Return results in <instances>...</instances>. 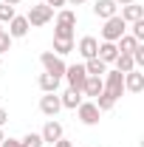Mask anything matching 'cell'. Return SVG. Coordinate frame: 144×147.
I'll return each instance as SVG.
<instances>
[{"label": "cell", "instance_id": "cell-1", "mask_svg": "<svg viewBox=\"0 0 144 147\" xmlns=\"http://www.w3.org/2000/svg\"><path fill=\"white\" fill-rule=\"evenodd\" d=\"M102 82H105V91L102 93H108L110 99H122V93H124V74H119V71H110L108 68V74L102 76Z\"/></svg>", "mask_w": 144, "mask_h": 147}, {"label": "cell", "instance_id": "cell-2", "mask_svg": "<svg viewBox=\"0 0 144 147\" xmlns=\"http://www.w3.org/2000/svg\"><path fill=\"white\" fill-rule=\"evenodd\" d=\"M124 31H127V23L119 17V14H113V17H108L105 26H102V42H116Z\"/></svg>", "mask_w": 144, "mask_h": 147}, {"label": "cell", "instance_id": "cell-3", "mask_svg": "<svg viewBox=\"0 0 144 147\" xmlns=\"http://www.w3.org/2000/svg\"><path fill=\"white\" fill-rule=\"evenodd\" d=\"M26 20H28V26H31V28H40V26H45V23H51V20H54V9H51V6H45V3H37V6L28 9Z\"/></svg>", "mask_w": 144, "mask_h": 147}, {"label": "cell", "instance_id": "cell-4", "mask_svg": "<svg viewBox=\"0 0 144 147\" xmlns=\"http://www.w3.org/2000/svg\"><path fill=\"white\" fill-rule=\"evenodd\" d=\"M40 62H42L45 74H54V76H59V79L65 76V68H68V65H65V59H62L59 54H54V51H42V54H40Z\"/></svg>", "mask_w": 144, "mask_h": 147}, {"label": "cell", "instance_id": "cell-5", "mask_svg": "<svg viewBox=\"0 0 144 147\" xmlns=\"http://www.w3.org/2000/svg\"><path fill=\"white\" fill-rule=\"evenodd\" d=\"M76 116H79V122L82 125H88V127H93V125H99V119H102V113H99V108L93 105V99H82V105L76 108Z\"/></svg>", "mask_w": 144, "mask_h": 147}, {"label": "cell", "instance_id": "cell-6", "mask_svg": "<svg viewBox=\"0 0 144 147\" xmlns=\"http://www.w3.org/2000/svg\"><path fill=\"white\" fill-rule=\"evenodd\" d=\"M65 79H68V88L82 91V85H85V79H88L85 65H68V68H65Z\"/></svg>", "mask_w": 144, "mask_h": 147}, {"label": "cell", "instance_id": "cell-7", "mask_svg": "<svg viewBox=\"0 0 144 147\" xmlns=\"http://www.w3.org/2000/svg\"><path fill=\"white\" fill-rule=\"evenodd\" d=\"M62 133H65V130H62V125H59L57 119H48V122H45V127L40 130V136H42V142H45V144L59 142V139H62Z\"/></svg>", "mask_w": 144, "mask_h": 147}, {"label": "cell", "instance_id": "cell-8", "mask_svg": "<svg viewBox=\"0 0 144 147\" xmlns=\"http://www.w3.org/2000/svg\"><path fill=\"white\" fill-rule=\"evenodd\" d=\"M40 110H42L48 119H57V113L62 110V102H59V96H57V93H45V96L40 99Z\"/></svg>", "mask_w": 144, "mask_h": 147}, {"label": "cell", "instance_id": "cell-9", "mask_svg": "<svg viewBox=\"0 0 144 147\" xmlns=\"http://www.w3.org/2000/svg\"><path fill=\"white\" fill-rule=\"evenodd\" d=\"M28 28H31V26H28V20L20 17V14H14V17L9 20V31H6V34L11 37V40H20V37L28 34Z\"/></svg>", "mask_w": 144, "mask_h": 147}, {"label": "cell", "instance_id": "cell-10", "mask_svg": "<svg viewBox=\"0 0 144 147\" xmlns=\"http://www.w3.org/2000/svg\"><path fill=\"white\" fill-rule=\"evenodd\" d=\"M93 14L99 20H108L113 14H119V6H116V0H96L93 3Z\"/></svg>", "mask_w": 144, "mask_h": 147}, {"label": "cell", "instance_id": "cell-11", "mask_svg": "<svg viewBox=\"0 0 144 147\" xmlns=\"http://www.w3.org/2000/svg\"><path fill=\"white\" fill-rule=\"evenodd\" d=\"M124 91H130V93H141L144 91V74L139 68H133L130 74H124Z\"/></svg>", "mask_w": 144, "mask_h": 147}, {"label": "cell", "instance_id": "cell-12", "mask_svg": "<svg viewBox=\"0 0 144 147\" xmlns=\"http://www.w3.org/2000/svg\"><path fill=\"white\" fill-rule=\"evenodd\" d=\"M76 51L85 57V59H93L96 51H99V40H96V37H90V34L82 37V40H79V45H76Z\"/></svg>", "mask_w": 144, "mask_h": 147}, {"label": "cell", "instance_id": "cell-13", "mask_svg": "<svg viewBox=\"0 0 144 147\" xmlns=\"http://www.w3.org/2000/svg\"><path fill=\"white\" fill-rule=\"evenodd\" d=\"M96 57H99L105 65H113V62H116V57H119L116 42H99V51H96Z\"/></svg>", "mask_w": 144, "mask_h": 147}, {"label": "cell", "instance_id": "cell-14", "mask_svg": "<svg viewBox=\"0 0 144 147\" xmlns=\"http://www.w3.org/2000/svg\"><path fill=\"white\" fill-rule=\"evenodd\" d=\"M119 17L124 20V23L144 20V6H139V3H127V6H122V14H119Z\"/></svg>", "mask_w": 144, "mask_h": 147}, {"label": "cell", "instance_id": "cell-15", "mask_svg": "<svg viewBox=\"0 0 144 147\" xmlns=\"http://www.w3.org/2000/svg\"><path fill=\"white\" fill-rule=\"evenodd\" d=\"M105 91V82H102V76H88L85 79V85H82V96H99V93Z\"/></svg>", "mask_w": 144, "mask_h": 147}, {"label": "cell", "instance_id": "cell-16", "mask_svg": "<svg viewBox=\"0 0 144 147\" xmlns=\"http://www.w3.org/2000/svg\"><path fill=\"white\" fill-rule=\"evenodd\" d=\"M82 91H73V88H68V91L59 96V102H62V108H68V110H76L79 105H82Z\"/></svg>", "mask_w": 144, "mask_h": 147}, {"label": "cell", "instance_id": "cell-17", "mask_svg": "<svg viewBox=\"0 0 144 147\" xmlns=\"http://www.w3.org/2000/svg\"><path fill=\"white\" fill-rule=\"evenodd\" d=\"M37 85H40L42 93H57V88H59V76H54V74H40Z\"/></svg>", "mask_w": 144, "mask_h": 147}, {"label": "cell", "instance_id": "cell-18", "mask_svg": "<svg viewBox=\"0 0 144 147\" xmlns=\"http://www.w3.org/2000/svg\"><path fill=\"white\" fill-rule=\"evenodd\" d=\"M85 74H88V76H105V74H108V65H105L99 57L85 59Z\"/></svg>", "mask_w": 144, "mask_h": 147}, {"label": "cell", "instance_id": "cell-19", "mask_svg": "<svg viewBox=\"0 0 144 147\" xmlns=\"http://www.w3.org/2000/svg\"><path fill=\"white\" fill-rule=\"evenodd\" d=\"M136 45H139V40H133L130 34H122L116 40V48H119V54H133L136 51Z\"/></svg>", "mask_w": 144, "mask_h": 147}, {"label": "cell", "instance_id": "cell-20", "mask_svg": "<svg viewBox=\"0 0 144 147\" xmlns=\"http://www.w3.org/2000/svg\"><path fill=\"white\" fill-rule=\"evenodd\" d=\"M57 23L76 28V11H73V9H59V11H57Z\"/></svg>", "mask_w": 144, "mask_h": 147}, {"label": "cell", "instance_id": "cell-21", "mask_svg": "<svg viewBox=\"0 0 144 147\" xmlns=\"http://www.w3.org/2000/svg\"><path fill=\"white\" fill-rule=\"evenodd\" d=\"M113 65H116V71H119V74H130L133 68H136V62H133V57H130V54H119Z\"/></svg>", "mask_w": 144, "mask_h": 147}, {"label": "cell", "instance_id": "cell-22", "mask_svg": "<svg viewBox=\"0 0 144 147\" xmlns=\"http://www.w3.org/2000/svg\"><path fill=\"white\" fill-rule=\"evenodd\" d=\"M93 105L99 108V113H108V110H113V105H116V99H110L108 93H99V96L93 99Z\"/></svg>", "mask_w": 144, "mask_h": 147}, {"label": "cell", "instance_id": "cell-23", "mask_svg": "<svg viewBox=\"0 0 144 147\" xmlns=\"http://www.w3.org/2000/svg\"><path fill=\"white\" fill-rule=\"evenodd\" d=\"M71 51H73V40H54V54L65 57V54H71Z\"/></svg>", "mask_w": 144, "mask_h": 147}, {"label": "cell", "instance_id": "cell-24", "mask_svg": "<svg viewBox=\"0 0 144 147\" xmlns=\"http://www.w3.org/2000/svg\"><path fill=\"white\" fill-rule=\"evenodd\" d=\"M20 142H23V147H42V144H45L40 133H26V136H23Z\"/></svg>", "mask_w": 144, "mask_h": 147}, {"label": "cell", "instance_id": "cell-25", "mask_svg": "<svg viewBox=\"0 0 144 147\" xmlns=\"http://www.w3.org/2000/svg\"><path fill=\"white\" fill-rule=\"evenodd\" d=\"M54 40H73V28L71 26H54Z\"/></svg>", "mask_w": 144, "mask_h": 147}, {"label": "cell", "instance_id": "cell-26", "mask_svg": "<svg viewBox=\"0 0 144 147\" xmlns=\"http://www.w3.org/2000/svg\"><path fill=\"white\" fill-rule=\"evenodd\" d=\"M130 37H133V40H139V42H144V20L130 23Z\"/></svg>", "mask_w": 144, "mask_h": 147}, {"label": "cell", "instance_id": "cell-27", "mask_svg": "<svg viewBox=\"0 0 144 147\" xmlns=\"http://www.w3.org/2000/svg\"><path fill=\"white\" fill-rule=\"evenodd\" d=\"M14 14H17V11H14V6H9V3H0V23H9Z\"/></svg>", "mask_w": 144, "mask_h": 147}, {"label": "cell", "instance_id": "cell-28", "mask_svg": "<svg viewBox=\"0 0 144 147\" xmlns=\"http://www.w3.org/2000/svg\"><path fill=\"white\" fill-rule=\"evenodd\" d=\"M130 57H133V62H136V68L141 71V68H144V45H141V42L136 45V51H133Z\"/></svg>", "mask_w": 144, "mask_h": 147}, {"label": "cell", "instance_id": "cell-29", "mask_svg": "<svg viewBox=\"0 0 144 147\" xmlns=\"http://www.w3.org/2000/svg\"><path fill=\"white\" fill-rule=\"evenodd\" d=\"M9 48H11V37L6 34V31H0V57L6 54V51H9Z\"/></svg>", "mask_w": 144, "mask_h": 147}, {"label": "cell", "instance_id": "cell-30", "mask_svg": "<svg viewBox=\"0 0 144 147\" xmlns=\"http://www.w3.org/2000/svg\"><path fill=\"white\" fill-rule=\"evenodd\" d=\"M0 147H23V142H20V139H11V136H9V139H3V142H0Z\"/></svg>", "mask_w": 144, "mask_h": 147}, {"label": "cell", "instance_id": "cell-31", "mask_svg": "<svg viewBox=\"0 0 144 147\" xmlns=\"http://www.w3.org/2000/svg\"><path fill=\"white\" fill-rule=\"evenodd\" d=\"M45 6H51V9H62L65 0H45Z\"/></svg>", "mask_w": 144, "mask_h": 147}, {"label": "cell", "instance_id": "cell-32", "mask_svg": "<svg viewBox=\"0 0 144 147\" xmlns=\"http://www.w3.org/2000/svg\"><path fill=\"white\" fill-rule=\"evenodd\" d=\"M54 147H73V144H71V142H68V139H65V136H62L59 142H54Z\"/></svg>", "mask_w": 144, "mask_h": 147}, {"label": "cell", "instance_id": "cell-33", "mask_svg": "<svg viewBox=\"0 0 144 147\" xmlns=\"http://www.w3.org/2000/svg\"><path fill=\"white\" fill-rule=\"evenodd\" d=\"M6 119H9V113H6V110L0 108V127H3V125H6Z\"/></svg>", "mask_w": 144, "mask_h": 147}, {"label": "cell", "instance_id": "cell-34", "mask_svg": "<svg viewBox=\"0 0 144 147\" xmlns=\"http://www.w3.org/2000/svg\"><path fill=\"white\" fill-rule=\"evenodd\" d=\"M68 6H82V3H88V0H65Z\"/></svg>", "mask_w": 144, "mask_h": 147}, {"label": "cell", "instance_id": "cell-35", "mask_svg": "<svg viewBox=\"0 0 144 147\" xmlns=\"http://www.w3.org/2000/svg\"><path fill=\"white\" fill-rule=\"evenodd\" d=\"M127 3H136V0H116V6H127Z\"/></svg>", "mask_w": 144, "mask_h": 147}, {"label": "cell", "instance_id": "cell-36", "mask_svg": "<svg viewBox=\"0 0 144 147\" xmlns=\"http://www.w3.org/2000/svg\"><path fill=\"white\" fill-rule=\"evenodd\" d=\"M3 3H9V6H17V3H23V0H3Z\"/></svg>", "mask_w": 144, "mask_h": 147}, {"label": "cell", "instance_id": "cell-37", "mask_svg": "<svg viewBox=\"0 0 144 147\" xmlns=\"http://www.w3.org/2000/svg\"><path fill=\"white\" fill-rule=\"evenodd\" d=\"M3 139H6V136H3V127H0V142H3Z\"/></svg>", "mask_w": 144, "mask_h": 147}, {"label": "cell", "instance_id": "cell-38", "mask_svg": "<svg viewBox=\"0 0 144 147\" xmlns=\"http://www.w3.org/2000/svg\"><path fill=\"white\" fill-rule=\"evenodd\" d=\"M0 65H3V62H0Z\"/></svg>", "mask_w": 144, "mask_h": 147}, {"label": "cell", "instance_id": "cell-39", "mask_svg": "<svg viewBox=\"0 0 144 147\" xmlns=\"http://www.w3.org/2000/svg\"><path fill=\"white\" fill-rule=\"evenodd\" d=\"M0 31H3V28H0Z\"/></svg>", "mask_w": 144, "mask_h": 147}]
</instances>
